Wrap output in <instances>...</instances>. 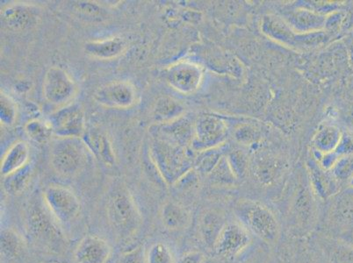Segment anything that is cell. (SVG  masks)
<instances>
[{
  "mask_svg": "<svg viewBox=\"0 0 353 263\" xmlns=\"http://www.w3.org/2000/svg\"><path fill=\"white\" fill-rule=\"evenodd\" d=\"M109 220L119 235L128 238L134 235L142 223V216L132 195L126 186H114L108 203Z\"/></svg>",
  "mask_w": 353,
  "mask_h": 263,
  "instance_id": "1",
  "label": "cell"
},
{
  "mask_svg": "<svg viewBox=\"0 0 353 263\" xmlns=\"http://www.w3.org/2000/svg\"><path fill=\"white\" fill-rule=\"evenodd\" d=\"M236 216L249 232L268 244L277 242L280 236V226L274 214L259 202L243 200L235 205Z\"/></svg>",
  "mask_w": 353,
  "mask_h": 263,
  "instance_id": "2",
  "label": "cell"
},
{
  "mask_svg": "<svg viewBox=\"0 0 353 263\" xmlns=\"http://www.w3.org/2000/svg\"><path fill=\"white\" fill-rule=\"evenodd\" d=\"M153 159L159 174L168 185H175L192 169L195 159L187 151V147L166 142H157Z\"/></svg>",
  "mask_w": 353,
  "mask_h": 263,
  "instance_id": "3",
  "label": "cell"
},
{
  "mask_svg": "<svg viewBox=\"0 0 353 263\" xmlns=\"http://www.w3.org/2000/svg\"><path fill=\"white\" fill-rule=\"evenodd\" d=\"M88 150L83 140L57 138L50 149V165L59 176L74 178L85 168Z\"/></svg>",
  "mask_w": 353,
  "mask_h": 263,
  "instance_id": "4",
  "label": "cell"
},
{
  "mask_svg": "<svg viewBox=\"0 0 353 263\" xmlns=\"http://www.w3.org/2000/svg\"><path fill=\"white\" fill-rule=\"evenodd\" d=\"M43 200L54 220L61 223L72 222L79 216L81 210L79 198L65 186H48L43 191Z\"/></svg>",
  "mask_w": 353,
  "mask_h": 263,
  "instance_id": "5",
  "label": "cell"
},
{
  "mask_svg": "<svg viewBox=\"0 0 353 263\" xmlns=\"http://www.w3.org/2000/svg\"><path fill=\"white\" fill-rule=\"evenodd\" d=\"M79 87L68 72L60 67H51L45 74L43 93L45 101L63 107L70 104L78 94Z\"/></svg>",
  "mask_w": 353,
  "mask_h": 263,
  "instance_id": "6",
  "label": "cell"
},
{
  "mask_svg": "<svg viewBox=\"0 0 353 263\" xmlns=\"http://www.w3.org/2000/svg\"><path fill=\"white\" fill-rule=\"evenodd\" d=\"M228 134L229 127L223 118L210 114L202 115L194 123L192 149L202 152L221 147L225 142Z\"/></svg>",
  "mask_w": 353,
  "mask_h": 263,
  "instance_id": "7",
  "label": "cell"
},
{
  "mask_svg": "<svg viewBox=\"0 0 353 263\" xmlns=\"http://www.w3.org/2000/svg\"><path fill=\"white\" fill-rule=\"evenodd\" d=\"M48 123L53 136L61 139H79L86 131L85 112L77 104L60 107L50 115Z\"/></svg>",
  "mask_w": 353,
  "mask_h": 263,
  "instance_id": "8",
  "label": "cell"
},
{
  "mask_svg": "<svg viewBox=\"0 0 353 263\" xmlns=\"http://www.w3.org/2000/svg\"><path fill=\"white\" fill-rule=\"evenodd\" d=\"M262 32L270 39L291 48L310 47L317 39H323L313 34H299L295 32L284 18L266 15L262 21Z\"/></svg>",
  "mask_w": 353,
  "mask_h": 263,
  "instance_id": "9",
  "label": "cell"
},
{
  "mask_svg": "<svg viewBox=\"0 0 353 263\" xmlns=\"http://www.w3.org/2000/svg\"><path fill=\"white\" fill-rule=\"evenodd\" d=\"M203 70L190 61H179L170 65L165 72L167 83L176 92L190 95L197 92L203 81Z\"/></svg>",
  "mask_w": 353,
  "mask_h": 263,
  "instance_id": "10",
  "label": "cell"
},
{
  "mask_svg": "<svg viewBox=\"0 0 353 263\" xmlns=\"http://www.w3.org/2000/svg\"><path fill=\"white\" fill-rule=\"evenodd\" d=\"M94 98L105 108L128 109L137 102V92L133 83L128 81H114L99 87Z\"/></svg>",
  "mask_w": 353,
  "mask_h": 263,
  "instance_id": "11",
  "label": "cell"
},
{
  "mask_svg": "<svg viewBox=\"0 0 353 263\" xmlns=\"http://www.w3.org/2000/svg\"><path fill=\"white\" fill-rule=\"evenodd\" d=\"M252 242L249 230L239 222H228L218 238L214 251L225 258H233L248 248Z\"/></svg>",
  "mask_w": 353,
  "mask_h": 263,
  "instance_id": "12",
  "label": "cell"
},
{
  "mask_svg": "<svg viewBox=\"0 0 353 263\" xmlns=\"http://www.w3.org/2000/svg\"><path fill=\"white\" fill-rule=\"evenodd\" d=\"M48 214L50 211L44 202L43 204L38 201L32 204L28 213V227L32 235L45 242H60L63 238L62 233Z\"/></svg>",
  "mask_w": 353,
  "mask_h": 263,
  "instance_id": "13",
  "label": "cell"
},
{
  "mask_svg": "<svg viewBox=\"0 0 353 263\" xmlns=\"http://www.w3.org/2000/svg\"><path fill=\"white\" fill-rule=\"evenodd\" d=\"M3 24L15 31L30 30L37 25L40 10L28 3H14L6 6L1 12Z\"/></svg>",
  "mask_w": 353,
  "mask_h": 263,
  "instance_id": "14",
  "label": "cell"
},
{
  "mask_svg": "<svg viewBox=\"0 0 353 263\" xmlns=\"http://www.w3.org/2000/svg\"><path fill=\"white\" fill-rule=\"evenodd\" d=\"M111 255V246L105 240L88 235L77 246L74 259L77 263H107Z\"/></svg>",
  "mask_w": 353,
  "mask_h": 263,
  "instance_id": "15",
  "label": "cell"
},
{
  "mask_svg": "<svg viewBox=\"0 0 353 263\" xmlns=\"http://www.w3.org/2000/svg\"><path fill=\"white\" fill-rule=\"evenodd\" d=\"M285 21L299 34L319 33L325 28V15L310 9H296L285 16Z\"/></svg>",
  "mask_w": 353,
  "mask_h": 263,
  "instance_id": "16",
  "label": "cell"
},
{
  "mask_svg": "<svg viewBox=\"0 0 353 263\" xmlns=\"http://www.w3.org/2000/svg\"><path fill=\"white\" fill-rule=\"evenodd\" d=\"M252 168L256 178L263 185L274 184L283 172V165L270 154H259L253 157Z\"/></svg>",
  "mask_w": 353,
  "mask_h": 263,
  "instance_id": "17",
  "label": "cell"
},
{
  "mask_svg": "<svg viewBox=\"0 0 353 263\" xmlns=\"http://www.w3.org/2000/svg\"><path fill=\"white\" fill-rule=\"evenodd\" d=\"M127 50V43L120 37L108 38L101 41H88L83 50L92 59L113 60L121 56Z\"/></svg>",
  "mask_w": 353,
  "mask_h": 263,
  "instance_id": "18",
  "label": "cell"
},
{
  "mask_svg": "<svg viewBox=\"0 0 353 263\" xmlns=\"http://www.w3.org/2000/svg\"><path fill=\"white\" fill-rule=\"evenodd\" d=\"M227 223L224 215L216 210H208L202 214L199 222V231L202 240L208 249H214L221 231Z\"/></svg>",
  "mask_w": 353,
  "mask_h": 263,
  "instance_id": "19",
  "label": "cell"
},
{
  "mask_svg": "<svg viewBox=\"0 0 353 263\" xmlns=\"http://www.w3.org/2000/svg\"><path fill=\"white\" fill-rule=\"evenodd\" d=\"M82 139L88 150L94 154L99 161L107 166L114 165L115 155L113 147L107 136L102 132L94 129L85 131Z\"/></svg>",
  "mask_w": 353,
  "mask_h": 263,
  "instance_id": "20",
  "label": "cell"
},
{
  "mask_svg": "<svg viewBox=\"0 0 353 263\" xmlns=\"http://www.w3.org/2000/svg\"><path fill=\"white\" fill-rule=\"evenodd\" d=\"M30 147L25 142H17L12 145L3 156L1 161V175L6 176L18 171L30 162Z\"/></svg>",
  "mask_w": 353,
  "mask_h": 263,
  "instance_id": "21",
  "label": "cell"
},
{
  "mask_svg": "<svg viewBox=\"0 0 353 263\" xmlns=\"http://www.w3.org/2000/svg\"><path fill=\"white\" fill-rule=\"evenodd\" d=\"M310 178L311 185L314 191L323 200H326L339 191L338 180L335 176L329 175L328 172L323 169L321 166H316L311 163Z\"/></svg>",
  "mask_w": 353,
  "mask_h": 263,
  "instance_id": "22",
  "label": "cell"
},
{
  "mask_svg": "<svg viewBox=\"0 0 353 263\" xmlns=\"http://www.w3.org/2000/svg\"><path fill=\"white\" fill-rule=\"evenodd\" d=\"M163 226L170 230H181L188 227L191 216L187 209L176 202H166L162 208Z\"/></svg>",
  "mask_w": 353,
  "mask_h": 263,
  "instance_id": "23",
  "label": "cell"
},
{
  "mask_svg": "<svg viewBox=\"0 0 353 263\" xmlns=\"http://www.w3.org/2000/svg\"><path fill=\"white\" fill-rule=\"evenodd\" d=\"M185 108L179 101L169 97L160 98L153 109V118L156 123L168 124L183 117Z\"/></svg>",
  "mask_w": 353,
  "mask_h": 263,
  "instance_id": "24",
  "label": "cell"
},
{
  "mask_svg": "<svg viewBox=\"0 0 353 263\" xmlns=\"http://www.w3.org/2000/svg\"><path fill=\"white\" fill-rule=\"evenodd\" d=\"M342 136L343 134L339 128L332 125H325L320 127L314 134L313 138L314 149L322 155L335 152Z\"/></svg>",
  "mask_w": 353,
  "mask_h": 263,
  "instance_id": "25",
  "label": "cell"
},
{
  "mask_svg": "<svg viewBox=\"0 0 353 263\" xmlns=\"http://www.w3.org/2000/svg\"><path fill=\"white\" fill-rule=\"evenodd\" d=\"M1 255L8 262L18 261L24 255L26 245L20 233L12 229L1 232Z\"/></svg>",
  "mask_w": 353,
  "mask_h": 263,
  "instance_id": "26",
  "label": "cell"
},
{
  "mask_svg": "<svg viewBox=\"0 0 353 263\" xmlns=\"http://www.w3.org/2000/svg\"><path fill=\"white\" fill-rule=\"evenodd\" d=\"M34 168L32 163L28 162L18 171L6 176L3 181V188L6 193L18 196L23 193L30 184Z\"/></svg>",
  "mask_w": 353,
  "mask_h": 263,
  "instance_id": "27",
  "label": "cell"
},
{
  "mask_svg": "<svg viewBox=\"0 0 353 263\" xmlns=\"http://www.w3.org/2000/svg\"><path fill=\"white\" fill-rule=\"evenodd\" d=\"M223 149L218 147L199 152V156L195 158L194 162L198 173L202 175H210L214 167L219 162L221 157L223 156Z\"/></svg>",
  "mask_w": 353,
  "mask_h": 263,
  "instance_id": "28",
  "label": "cell"
},
{
  "mask_svg": "<svg viewBox=\"0 0 353 263\" xmlns=\"http://www.w3.org/2000/svg\"><path fill=\"white\" fill-rule=\"evenodd\" d=\"M212 184L218 186H231L236 184L239 180L231 169L230 163L228 162L226 156L221 157L219 162L214 167V169L210 175Z\"/></svg>",
  "mask_w": 353,
  "mask_h": 263,
  "instance_id": "29",
  "label": "cell"
},
{
  "mask_svg": "<svg viewBox=\"0 0 353 263\" xmlns=\"http://www.w3.org/2000/svg\"><path fill=\"white\" fill-rule=\"evenodd\" d=\"M334 214L339 222L353 224V189L340 195L334 209Z\"/></svg>",
  "mask_w": 353,
  "mask_h": 263,
  "instance_id": "30",
  "label": "cell"
},
{
  "mask_svg": "<svg viewBox=\"0 0 353 263\" xmlns=\"http://www.w3.org/2000/svg\"><path fill=\"white\" fill-rule=\"evenodd\" d=\"M26 133L34 142L44 144L53 136V132L50 124L41 120H31L25 127Z\"/></svg>",
  "mask_w": 353,
  "mask_h": 263,
  "instance_id": "31",
  "label": "cell"
},
{
  "mask_svg": "<svg viewBox=\"0 0 353 263\" xmlns=\"http://www.w3.org/2000/svg\"><path fill=\"white\" fill-rule=\"evenodd\" d=\"M228 162L237 179L243 178L249 168V159L243 150L236 149L226 155Z\"/></svg>",
  "mask_w": 353,
  "mask_h": 263,
  "instance_id": "32",
  "label": "cell"
},
{
  "mask_svg": "<svg viewBox=\"0 0 353 263\" xmlns=\"http://www.w3.org/2000/svg\"><path fill=\"white\" fill-rule=\"evenodd\" d=\"M0 107H1V110H0L1 123L6 127L12 126L17 118V105L9 96L1 92Z\"/></svg>",
  "mask_w": 353,
  "mask_h": 263,
  "instance_id": "33",
  "label": "cell"
},
{
  "mask_svg": "<svg viewBox=\"0 0 353 263\" xmlns=\"http://www.w3.org/2000/svg\"><path fill=\"white\" fill-rule=\"evenodd\" d=\"M148 263H175L172 250L162 242L154 244L147 253Z\"/></svg>",
  "mask_w": 353,
  "mask_h": 263,
  "instance_id": "34",
  "label": "cell"
},
{
  "mask_svg": "<svg viewBox=\"0 0 353 263\" xmlns=\"http://www.w3.org/2000/svg\"><path fill=\"white\" fill-rule=\"evenodd\" d=\"M332 173L336 180L349 182L353 176V154L340 156L332 169Z\"/></svg>",
  "mask_w": 353,
  "mask_h": 263,
  "instance_id": "35",
  "label": "cell"
},
{
  "mask_svg": "<svg viewBox=\"0 0 353 263\" xmlns=\"http://www.w3.org/2000/svg\"><path fill=\"white\" fill-rule=\"evenodd\" d=\"M235 138L240 143L250 145L259 139V131L250 125H243L235 132Z\"/></svg>",
  "mask_w": 353,
  "mask_h": 263,
  "instance_id": "36",
  "label": "cell"
},
{
  "mask_svg": "<svg viewBox=\"0 0 353 263\" xmlns=\"http://www.w3.org/2000/svg\"><path fill=\"white\" fill-rule=\"evenodd\" d=\"M120 263H148L143 246H137L130 251L124 253L121 256Z\"/></svg>",
  "mask_w": 353,
  "mask_h": 263,
  "instance_id": "37",
  "label": "cell"
},
{
  "mask_svg": "<svg viewBox=\"0 0 353 263\" xmlns=\"http://www.w3.org/2000/svg\"><path fill=\"white\" fill-rule=\"evenodd\" d=\"M336 155L339 156L352 155L353 154V136L350 134H343L338 147L335 150Z\"/></svg>",
  "mask_w": 353,
  "mask_h": 263,
  "instance_id": "38",
  "label": "cell"
},
{
  "mask_svg": "<svg viewBox=\"0 0 353 263\" xmlns=\"http://www.w3.org/2000/svg\"><path fill=\"white\" fill-rule=\"evenodd\" d=\"M205 255L201 252L194 251L185 253L176 263H204Z\"/></svg>",
  "mask_w": 353,
  "mask_h": 263,
  "instance_id": "39",
  "label": "cell"
},
{
  "mask_svg": "<svg viewBox=\"0 0 353 263\" xmlns=\"http://www.w3.org/2000/svg\"><path fill=\"white\" fill-rule=\"evenodd\" d=\"M343 240L346 244V246L353 249V227L343 234Z\"/></svg>",
  "mask_w": 353,
  "mask_h": 263,
  "instance_id": "40",
  "label": "cell"
},
{
  "mask_svg": "<svg viewBox=\"0 0 353 263\" xmlns=\"http://www.w3.org/2000/svg\"><path fill=\"white\" fill-rule=\"evenodd\" d=\"M348 184L351 186V188L353 189V176H352V178L350 179Z\"/></svg>",
  "mask_w": 353,
  "mask_h": 263,
  "instance_id": "41",
  "label": "cell"
}]
</instances>
